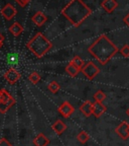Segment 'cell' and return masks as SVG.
<instances>
[{
    "mask_svg": "<svg viewBox=\"0 0 129 146\" xmlns=\"http://www.w3.org/2000/svg\"><path fill=\"white\" fill-rule=\"evenodd\" d=\"M88 52L101 65H106L118 52V48L106 35H101L89 47Z\"/></svg>",
    "mask_w": 129,
    "mask_h": 146,
    "instance_id": "1",
    "label": "cell"
},
{
    "mask_svg": "<svg viewBox=\"0 0 129 146\" xmlns=\"http://www.w3.org/2000/svg\"><path fill=\"white\" fill-rule=\"evenodd\" d=\"M62 14L74 27H79L92 14V9L83 0H71L62 9Z\"/></svg>",
    "mask_w": 129,
    "mask_h": 146,
    "instance_id": "2",
    "label": "cell"
},
{
    "mask_svg": "<svg viewBox=\"0 0 129 146\" xmlns=\"http://www.w3.org/2000/svg\"><path fill=\"white\" fill-rule=\"evenodd\" d=\"M26 47L36 58H43L52 48V44L43 33L39 32L26 44Z\"/></svg>",
    "mask_w": 129,
    "mask_h": 146,
    "instance_id": "3",
    "label": "cell"
},
{
    "mask_svg": "<svg viewBox=\"0 0 129 146\" xmlns=\"http://www.w3.org/2000/svg\"><path fill=\"white\" fill-rule=\"evenodd\" d=\"M82 73L88 78L89 80H93L96 76L100 73V69L99 67L96 65L94 62L89 61L85 64V66L82 68Z\"/></svg>",
    "mask_w": 129,
    "mask_h": 146,
    "instance_id": "4",
    "label": "cell"
},
{
    "mask_svg": "<svg viewBox=\"0 0 129 146\" xmlns=\"http://www.w3.org/2000/svg\"><path fill=\"white\" fill-rule=\"evenodd\" d=\"M3 77L5 78V80L8 82L9 84H15L16 82L21 78V74L16 68L11 67V68H9L8 70L4 73Z\"/></svg>",
    "mask_w": 129,
    "mask_h": 146,
    "instance_id": "5",
    "label": "cell"
},
{
    "mask_svg": "<svg viewBox=\"0 0 129 146\" xmlns=\"http://www.w3.org/2000/svg\"><path fill=\"white\" fill-rule=\"evenodd\" d=\"M16 13H17V10H16V8L11 3H7V4L4 5V6L1 8V10H0V14H1L5 19H7V21L12 19V18L16 15Z\"/></svg>",
    "mask_w": 129,
    "mask_h": 146,
    "instance_id": "6",
    "label": "cell"
},
{
    "mask_svg": "<svg viewBox=\"0 0 129 146\" xmlns=\"http://www.w3.org/2000/svg\"><path fill=\"white\" fill-rule=\"evenodd\" d=\"M59 113L64 117V118H69L73 113L75 112V108L73 107V105L69 102H64L58 109Z\"/></svg>",
    "mask_w": 129,
    "mask_h": 146,
    "instance_id": "7",
    "label": "cell"
},
{
    "mask_svg": "<svg viewBox=\"0 0 129 146\" xmlns=\"http://www.w3.org/2000/svg\"><path fill=\"white\" fill-rule=\"evenodd\" d=\"M115 132L118 136H120L123 140L129 138V124L127 122H122L120 125L115 129Z\"/></svg>",
    "mask_w": 129,
    "mask_h": 146,
    "instance_id": "8",
    "label": "cell"
},
{
    "mask_svg": "<svg viewBox=\"0 0 129 146\" xmlns=\"http://www.w3.org/2000/svg\"><path fill=\"white\" fill-rule=\"evenodd\" d=\"M0 94H1V100H2V103L5 104L9 109L15 105V100H14V98L11 96V94H9L6 89H0Z\"/></svg>",
    "mask_w": 129,
    "mask_h": 146,
    "instance_id": "9",
    "label": "cell"
},
{
    "mask_svg": "<svg viewBox=\"0 0 129 146\" xmlns=\"http://www.w3.org/2000/svg\"><path fill=\"white\" fill-rule=\"evenodd\" d=\"M48 21V17L43 13V11H37L33 14V16L31 17V21L36 25V27H43Z\"/></svg>",
    "mask_w": 129,
    "mask_h": 146,
    "instance_id": "10",
    "label": "cell"
},
{
    "mask_svg": "<svg viewBox=\"0 0 129 146\" xmlns=\"http://www.w3.org/2000/svg\"><path fill=\"white\" fill-rule=\"evenodd\" d=\"M101 5H102V8L107 13H112L118 7V2L117 0H103Z\"/></svg>",
    "mask_w": 129,
    "mask_h": 146,
    "instance_id": "11",
    "label": "cell"
},
{
    "mask_svg": "<svg viewBox=\"0 0 129 146\" xmlns=\"http://www.w3.org/2000/svg\"><path fill=\"white\" fill-rule=\"evenodd\" d=\"M80 111L85 117H90L93 115V104L91 103L90 100H86L85 103L82 104V106L80 107Z\"/></svg>",
    "mask_w": 129,
    "mask_h": 146,
    "instance_id": "12",
    "label": "cell"
},
{
    "mask_svg": "<svg viewBox=\"0 0 129 146\" xmlns=\"http://www.w3.org/2000/svg\"><path fill=\"white\" fill-rule=\"evenodd\" d=\"M33 144L35 146H48L50 144V139L43 133H39L33 138Z\"/></svg>",
    "mask_w": 129,
    "mask_h": 146,
    "instance_id": "13",
    "label": "cell"
},
{
    "mask_svg": "<svg viewBox=\"0 0 129 146\" xmlns=\"http://www.w3.org/2000/svg\"><path fill=\"white\" fill-rule=\"evenodd\" d=\"M106 111L107 108L106 106L103 105V103H98V102L93 103V115L96 118H100Z\"/></svg>",
    "mask_w": 129,
    "mask_h": 146,
    "instance_id": "14",
    "label": "cell"
},
{
    "mask_svg": "<svg viewBox=\"0 0 129 146\" xmlns=\"http://www.w3.org/2000/svg\"><path fill=\"white\" fill-rule=\"evenodd\" d=\"M9 33L14 36H20V35L23 33V27L19 23L15 21V23H13L10 27H9Z\"/></svg>",
    "mask_w": 129,
    "mask_h": 146,
    "instance_id": "15",
    "label": "cell"
},
{
    "mask_svg": "<svg viewBox=\"0 0 129 146\" xmlns=\"http://www.w3.org/2000/svg\"><path fill=\"white\" fill-rule=\"evenodd\" d=\"M52 128L58 135H62L67 130V125L62 120H58L57 122H54V124H52Z\"/></svg>",
    "mask_w": 129,
    "mask_h": 146,
    "instance_id": "16",
    "label": "cell"
},
{
    "mask_svg": "<svg viewBox=\"0 0 129 146\" xmlns=\"http://www.w3.org/2000/svg\"><path fill=\"white\" fill-rule=\"evenodd\" d=\"M65 70H66L67 74H68L69 76H71V77H77V75L80 73V71H81L80 69H78L75 65H73L72 63H70V62H69V64L66 66Z\"/></svg>",
    "mask_w": 129,
    "mask_h": 146,
    "instance_id": "17",
    "label": "cell"
},
{
    "mask_svg": "<svg viewBox=\"0 0 129 146\" xmlns=\"http://www.w3.org/2000/svg\"><path fill=\"white\" fill-rule=\"evenodd\" d=\"M70 63H72L73 65H75V66L77 67L78 69H80V70H82V68L85 66L84 60L82 59L80 56H75V57L70 61Z\"/></svg>",
    "mask_w": 129,
    "mask_h": 146,
    "instance_id": "18",
    "label": "cell"
},
{
    "mask_svg": "<svg viewBox=\"0 0 129 146\" xmlns=\"http://www.w3.org/2000/svg\"><path fill=\"white\" fill-rule=\"evenodd\" d=\"M41 75H39V73L35 72V71H33V72H31L28 75V80H29L30 82H31L32 84H37L39 81H41Z\"/></svg>",
    "mask_w": 129,
    "mask_h": 146,
    "instance_id": "19",
    "label": "cell"
},
{
    "mask_svg": "<svg viewBox=\"0 0 129 146\" xmlns=\"http://www.w3.org/2000/svg\"><path fill=\"white\" fill-rule=\"evenodd\" d=\"M48 89L52 94H57L58 91L61 89V86L57 81H50L48 85Z\"/></svg>",
    "mask_w": 129,
    "mask_h": 146,
    "instance_id": "20",
    "label": "cell"
},
{
    "mask_svg": "<svg viewBox=\"0 0 129 146\" xmlns=\"http://www.w3.org/2000/svg\"><path fill=\"white\" fill-rule=\"evenodd\" d=\"M77 139L79 140L81 143H86V142H88L89 139H90V136H89L88 133L85 132V131H81V132L78 134Z\"/></svg>",
    "mask_w": 129,
    "mask_h": 146,
    "instance_id": "21",
    "label": "cell"
},
{
    "mask_svg": "<svg viewBox=\"0 0 129 146\" xmlns=\"http://www.w3.org/2000/svg\"><path fill=\"white\" fill-rule=\"evenodd\" d=\"M94 98H95V102L103 103V102L106 100V94H105L102 90H98V91H96L95 94H94Z\"/></svg>",
    "mask_w": 129,
    "mask_h": 146,
    "instance_id": "22",
    "label": "cell"
},
{
    "mask_svg": "<svg viewBox=\"0 0 129 146\" xmlns=\"http://www.w3.org/2000/svg\"><path fill=\"white\" fill-rule=\"evenodd\" d=\"M120 53L122 54V56H124L125 58H128L129 57V46L128 45L123 46L122 48L120 49Z\"/></svg>",
    "mask_w": 129,
    "mask_h": 146,
    "instance_id": "23",
    "label": "cell"
},
{
    "mask_svg": "<svg viewBox=\"0 0 129 146\" xmlns=\"http://www.w3.org/2000/svg\"><path fill=\"white\" fill-rule=\"evenodd\" d=\"M29 1H30V0H15V2L21 7L26 6V5L29 3Z\"/></svg>",
    "mask_w": 129,
    "mask_h": 146,
    "instance_id": "24",
    "label": "cell"
},
{
    "mask_svg": "<svg viewBox=\"0 0 129 146\" xmlns=\"http://www.w3.org/2000/svg\"><path fill=\"white\" fill-rule=\"evenodd\" d=\"M0 146H13L6 138H1L0 139Z\"/></svg>",
    "mask_w": 129,
    "mask_h": 146,
    "instance_id": "25",
    "label": "cell"
},
{
    "mask_svg": "<svg viewBox=\"0 0 129 146\" xmlns=\"http://www.w3.org/2000/svg\"><path fill=\"white\" fill-rule=\"evenodd\" d=\"M9 110V108L7 107L5 104L1 103L0 104V113H2V114H5V113H7V111Z\"/></svg>",
    "mask_w": 129,
    "mask_h": 146,
    "instance_id": "26",
    "label": "cell"
},
{
    "mask_svg": "<svg viewBox=\"0 0 129 146\" xmlns=\"http://www.w3.org/2000/svg\"><path fill=\"white\" fill-rule=\"evenodd\" d=\"M123 23H124L125 25H126L127 27H129V12L124 16V17H123Z\"/></svg>",
    "mask_w": 129,
    "mask_h": 146,
    "instance_id": "27",
    "label": "cell"
},
{
    "mask_svg": "<svg viewBox=\"0 0 129 146\" xmlns=\"http://www.w3.org/2000/svg\"><path fill=\"white\" fill-rule=\"evenodd\" d=\"M126 114H127V116L129 117V108H128V109H127V111H126Z\"/></svg>",
    "mask_w": 129,
    "mask_h": 146,
    "instance_id": "28",
    "label": "cell"
},
{
    "mask_svg": "<svg viewBox=\"0 0 129 146\" xmlns=\"http://www.w3.org/2000/svg\"><path fill=\"white\" fill-rule=\"evenodd\" d=\"M0 39H4V36H3L2 35H1V33H0Z\"/></svg>",
    "mask_w": 129,
    "mask_h": 146,
    "instance_id": "29",
    "label": "cell"
},
{
    "mask_svg": "<svg viewBox=\"0 0 129 146\" xmlns=\"http://www.w3.org/2000/svg\"><path fill=\"white\" fill-rule=\"evenodd\" d=\"M2 103V100H1V94H0V104Z\"/></svg>",
    "mask_w": 129,
    "mask_h": 146,
    "instance_id": "30",
    "label": "cell"
}]
</instances>
